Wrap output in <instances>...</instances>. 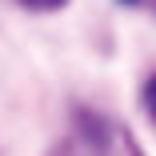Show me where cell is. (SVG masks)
<instances>
[{"label": "cell", "mask_w": 156, "mask_h": 156, "mask_svg": "<svg viewBox=\"0 0 156 156\" xmlns=\"http://www.w3.org/2000/svg\"><path fill=\"white\" fill-rule=\"evenodd\" d=\"M140 96H144V112L156 120V76H148V84H144V92H140Z\"/></svg>", "instance_id": "1"}, {"label": "cell", "mask_w": 156, "mask_h": 156, "mask_svg": "<svg viewBox=\"0 0 156 156\" xmlns=\"http://www.w3.org/2000/svg\"><path fill=\"white\" fill-rule=\"evenodd\" d=\"M24 8H32V12H52V8H64L68 0H20Z\"/></svg>", "instance_id": "2"}, {"label": "cell", "mask_w": 156, "mask_h": 156, "mask_svg": "<svg viewBox=\"0 0 156 156\" xmlns=\"http://www.w3.org/2000/svg\"><path fill=\"white\" fill-rule=\"evenodd\" d=\"M128 4H136V0H128Z\"/></svg>", "instance_id": "3"}]
</instances>
